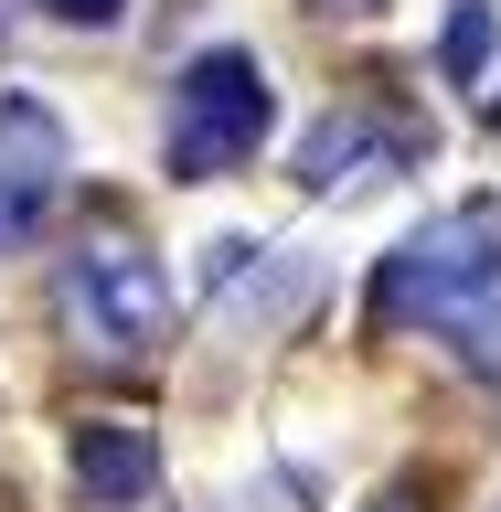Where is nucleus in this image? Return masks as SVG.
Wrapping results in <instances>:
<instances>
[{"label":"nucleus","mask_w":501,"mask_h":512,"mask_svg":"<svg viewBox=\"0 0 501 512\" xmlns=\"http://www.w3.org/2000/svg\"><path fill=\"white\" fill-rule=\"evenodd\" d=\"M43 11H54V22H118L128 0H43Z\"/></svg>","instance_id":"obj_8"},{"label":"nucleus","mask_w":501,"mask_h":512,"mask_svg":"<svg viewBox=\"0 0 501 512\" xmlns=\"http://www.w3.org/2000/svg\"><path fill=\"white\" fill-rule=\"evenodd\" d=\"M406 150H416L406 128H374L363 107H331V118H320L310 139H299V182H310V192H342V182H384V171H395Z\"/></svg>","instance_id":"obj_6"},{"label":"nucleus","mask_w":501,"mask_h":512,"mask_svg":"<svg viewBox=\"0 0 501 512\" xmlns=\"http://www.w3.org/2000/svg\"><path fill=\"white\" fill-rule=\"evenodd\" d=\"M278 118V86H267V64L246 43H203V54L171 75V128H160V160H171V182H224L235 160H256Z\"/></svg>","instance_id":"obj_2"},{"label":"nucleus","mask_w":501,"mask_h":512,"mask_svg":"<svg viewBox=\"0 0 501 512\" xmlns=\"http://www.w3.org/2000/svg\"><path fill=\"white\" fill-rule=\"evenodd\" d=\"M320 11H384V0H320Z\"/></svg>","instance_id":"obj_9"},{"label":"nucleus","mask_w":501,"mask_h":512,"mask_svg":"<svg viewBox=\"0 0 501 512\" xmlns=\"http://www.w3.org/2000/svg\"><path fill=\"white\" fill-rule=\"evenodd\" d=\"M160 480V438L150 427H128V416H86L75 427V491H86L96 512H139Z\"/></svg>","instance_id":"obj_5"},{"label":"nucleus","mask_w":501,"mask_h":512,"mask_svg":"<svg viewBox=\"0 0 501 512\" xmlns=\"http://www.w3.org/2000/svg\"><path fill=\"white\" fill-rule=\"evenodd\" d=\"M54 310L75 331V352L96 363H139V352L171 331V267L150 246H128V235H86V246L64 256L54 278Z\"/></svg>","instance_id":"obj_3"},{"label":"nucleus","mask_w":501,"mask_h":512,"mask_svg":"<svg viewBox=\"0 0 501 512\" xmlns=\"http://www.w3.org/2000/svg\"><path fill=\"white\" fill-rule=\"evenodd\" d=\"M448 75H459V86L491 75V0H459V11H448Z\"/></svg>","instance_id":"obj_7"},{"label":"nucleus","mask_w":501,"mask_h":512,"mask_svg":"<svg viewBox=\"0 0 501 512\" xmlns=\"http://www.w3.org/2000/svg\"><path fill=\"white\" fill-rule=\"evenodd\" d=\"M64 192V118L43 96H0V224L32 235Z\"/></svg>","instance_id":"obj_4"},{"label":"nucleus","mask_w":501,"mask_h":512,"mask_svg":"<svg viewBox=\"0 0 501 512\" xmlns=\"http://www.w3.org/2000/svg\"><path fill=\"white\" fill-rule=\"evenodd\" d=\"M374 320L427 331L459 363H501V203H459L427 235H406L374 278Z\"/></svg>","instance_id":"obj_1"}]
</instances>
